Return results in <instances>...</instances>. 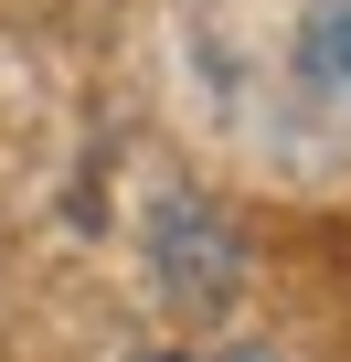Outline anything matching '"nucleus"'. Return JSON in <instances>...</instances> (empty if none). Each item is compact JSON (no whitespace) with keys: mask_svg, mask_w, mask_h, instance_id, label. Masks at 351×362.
I'll return each instance as SVG.
<instances>
[{"mask_svg":"<svg viewBox=\"0 0 351 362\" xmlns=\"http://www.w3.org/2000/svg\"><path fill=\"white\" fill-rule=\"evenodd\" d=\"M298 54H309V75H319V86H351V0H319L309 33H298Z\"/></svg>","mask_w":351,"mask_h":362,"instance_id":"1","label":"nucleus"},{"mask_svg":"<svg viewBox=\"0 0 351 362\" xmlns=\"http://www.w3.org/2000/svg\"><path fill=\"white\" fill-rule=\"evenodd\" d=\"M138 362H192V351H138Z\"/></svg>","mask_w":351,"mask_h":362,"instance_id":"2","label":"nucleus"}]
</instances>
